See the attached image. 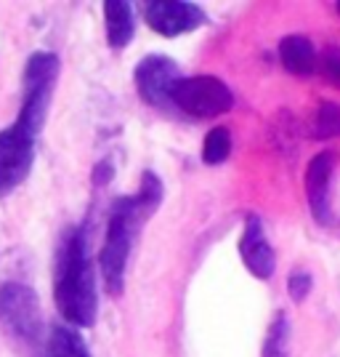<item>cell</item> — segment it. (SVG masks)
I'll return each mask as SVG.
<instances>
[{
  "mask_svg": "<svg viewBox=\"0 0 340 357\" xmlns=\"http://www.w3.org/2000/svg\"><path fill=\"white\" fill-rule=\"evenodd\" d=\"M280 61L287 73L293 75H314L319 70V54L306 35H287L280 40Z\"/></svg>",
  "mask_w": 340,
  "mask_h": 357,
  "instance_id": "11",
  "label": "cell"
},
{
  "mask_svg": "<svg viewBox=\"0 0 340 357\" xmlns=\"http://www.w3.org/2000/svg\"><path fill=\"white\" fill-rule=\"evenodd\" d=\"M181 80V67L170 56L152 54L141 59L133 70V83L138 96L154 109H173V86Z\"/></svg>",
  "mask_w": 340,
  "mask_h": 357,
  "instance_id": "7",
  "label": "cell"
},
{
  "mask_svg": "<svg viewBox=\"0 0 340 357\" xmlns=\"http://www.w3.org/2000/svg\"><path fill=\"white\" fill-rule=\"evenodd\" d=\"M43 357H90L83 336L72 326H54L43 347Z\"/></svg>",
  "mask_w": 340,
  "mask_h": 357,
  "instance_id": "13",
  "label": "cell"
},
{
  "mask_svg": "<svg viewBox=\"0 0 340 357\" xmlns=\"http://www.w3.org/2000/svg\"><path fill=\"white\" fill-rule=\"evenodd\" d=\"M314 139H330V136H340V105L338 102H322L314 118V128H311Z\"/></svg>",
  "mask_w": 340,
  "mask_h": 357,
  "instance_id": "16",
  "label": "cell"
},
{
  "mask_svg": "<svg viewBox=\"0 0 340 357\" xmlns=\"http://www.w3.org/2000/svg\"><path fill=\"white\" fill-rule=\"evenodd\" d=\"M319 70L330 83L340 86V45H327L325 54H319Z\"/></svg>",
  "mask_w": 340,
  "mask_h": 357,
  "instance_id": "17",
  "label": "cell"
},
{
  "mask_svg": "<svg viewBox=\"0 0 340 357\" xmlns=\"http://www.w3.org/2000/svg\"><path fill=\"white\" fill-rule=\"evenodd\" d=\"M0 326L24 344H40L43 339V310L38 294L24 283L0 285Z\"/></svg>",
  "mask_w": 340,
  "mask_h": 357,
  "instance_id": "4",
  "label": "cell"
},
{
  "mask_svg": "<svg viewBox=\"0 0 340 357\" xmlns=\"http://www.w3.org/2000/svg\"><path fill=\"white\" fill-rule=\"evenodd\" d=\"M239 256H242V264L248 267L252 278H258V280H271L274 278L277 253H274L266 232H264L261 216H255V213H250L245 219L242 235H239Z\"/></svg>",
  "mask_w": 340,
  "mask_h": 357,
  "instance_id": "9",
  "label": "cell"
},
{
  "mask_svg": "<svg viewBox=\"0 0 340 357\" xmlns=\"http://www.w3.org/2000/svg\"><path fill=\"white\" fill-rule=\"evenodd\" d=\"M54 301L72 328H90L99 317L96 269L88 253V232L83 224L64 229L54 264Z\"/></svg>",
  "mask_w": 340,
  "mask_h": 357,
  "instance_id": "2",
  "label": "cell"
},
{
  "mask_svg": "<svg viewBox=\"0 0 340 357\" xmlns=\"http://www.w3.org/2000/svg\"><path fill=\"white\" fill-rule=\"evenodd\" d=\"M311 288H314V278H311L309 272H303V269H296L290 278H287V294L293 301H303V298L311 294Z\"/></svg>",
  "mask_w": 340,
  "mask_h": 357,
  "instance_id": "18",
  "label": "cell"
},
{
  "mask_svg": "<svg viewBox=\"0 0 340 357\" xmlns=\"http://www.w3.org/2000/svg\"><path fill=\"white\" fill-rule=\"evenodd\" d=\"M290 336H293L290 317H287V312H282L280 310V312L274 314L271 326H268L261 357H290Z\"/></svg>",
  "mask_w": 340,
  "mask_h": 357,
  "instance_id": "14",
  "label": "cell"
},
{
  "mask_svg": "<svg viewBox=\"0 0 340 357\" xmlns=\"http://www.w3.org/2000/svg\"><path fill=\"white\" fill-rule=\"evenodd\" d=\"M104 22H106V43L115 51L125 48L133 40V6L125 0H106L104 3Z\"/></svg>",
  "mask_w": 340,
  "mask_h": 357,
  "instance_id": "12",
  "label": "cell"
},
{
  "mask_svg": "<svg viewBox=\"0 0 340 357\" xmlns=\"http://www.w3.org/2000/svg\"><path fill=\"white\" fill-rule=\"evenodd\" d=\"M338 14H340V3H338Z\"/></svg>",
  "mask_w": 340,
  "mask_h": 357,
  "instance_id": "20",
  "label": "cell"
},
{
  "mask_svg": "<svg viewBox=\"0 0 340 357\" xmlns=\"http://www.w3.org/2000/svg\"><path fill=\"white\" fill-rule=\"evenodd\" d=\"M165 187L154 171H144L138 192L118 197L109 208L106 219V235L99 251V267L102 280L109 296H120L125 291V269L133 251V240L141 232V227L154 211L163 206Z\"/></svg>",
  "mask_w": 340,
  "mask_h": 357,
  "instance_id": "1",
  "label": "cell"
},
{
  "mask_svg": "<svg viewBox=\"0 0 340 357\" xmlns=\"http://www.w3.org/2000/svg\"><path fill=\"white\" fill-rule=\"evenodd\" d=\"M229 155H232V131L226 126L210 128L202 144V160L207 165H221L229 160Z\"/></svg>",
  "mask_w": 340,
  "mask_h": 357,
  "instance_id": "15",
  "label": "cell"
},
{
  "mask_svg": "<svg viewBox=\"0 0 340 357\" xmlns=\"http://www.w3.org/2000/svg\"><path fill=\"white\" fill-rule=\"evenodd\" d=\"M144 19L152 30L163 38H178L194 32L197 27H202L207 22L205 11L197 3H178V0H154L149 3Z\"/></svg>",
  "mask_w": 340,
  "mask_h": 357,
  "instance_id": "8",
  "label": "cell"
},
{
  "mask_svg": "<svg viewBox=\"0 0 340 357\" xmlns=\"http://www.w3.org/2000/svg\"><path fill=\"white\" fill-rule=\"evenodd\" d=\"M38 152V134L27 131L24 126H8L0 131V197L11 195L22 187L35 165Z\"/></svg>",
  "mask_w": 340,
  "mask_h": 357,
  "instance_id": "6",
  "label": "cell"
},
{
  "mask_svg": "<svg viewBox=\"0 0 340 357\" xmlns=\"http://www.w3.org/2000/svg\"><path fill=\"white\" fill-rule=\"evenodd\" d=\"M56 80H59V56L51 51H35L22 73V107L16 118V123L32 134L40 136L43 131Z\"/></svg>",
  "mask_w": 340,
  "mask_h": 357,
  "instance_id": "3",
  "label": "cell"
},
{
  "mask_svg": "<svg viewBox=\"0 0 340 357\" xmlns=\"http://www.w3.org/2000/svg\"><path fill=\"white\" fill-rule=\"evenodd\" d=\"M112 178V163L109 160H102V163H96L93 165V184H106Z\"/></svg>",
  "mask_w": 340,
  "mask_h": 357,
  "instance_id": "19",
  "label": "cell"
},
{
  "mask_svg": "<svg viewBox=\"0 0 340 357\" xmlns=\"http://www.w3.org/2000/svg\"><path fill=\"white\" fill-rule=\"evenodd\" d=\"M173 109L189 118H216L234 107V93L216 75H192L181 77L173 86Z\"/></svg>",
  "mask_w": 340,
  "mask_h": 357,
  "instance_id": "5",
  "label": "cell"
},
{
  "mask_svg": "<svg viewBox=\"0 0 340 357\" xmlns=\"http://www.w3.org/2000/svg\"><path fill=\"white\" fill-rule=\"evenodd\" d=\"M335 171V155L325 149L319 155H314L306 168V200H309L311 216L316 224L332 222V206H330V181Z\"/></svg>",
  "mask_w": 340,
  "mask_h": 357,
  "instance_id": "10",
  "label": "cell"
}]
</instances>
